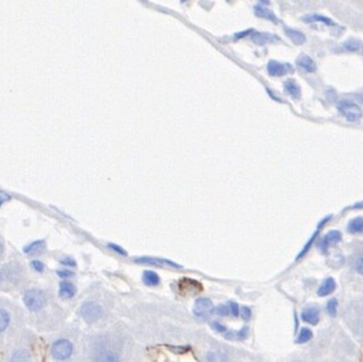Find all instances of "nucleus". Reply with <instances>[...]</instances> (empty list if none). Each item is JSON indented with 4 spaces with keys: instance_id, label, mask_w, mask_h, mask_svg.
<instances>
[{
    "instance_id": "obj_24",
    "label": "nucleus",
    "mask_w": 363,
    "mask_h": 362,
    "mask_svg": "<svg viewBox=\"0 0 363 362\" xmlns=\"http://www.w3.org/2000/svg\"><path fill=\"white\" fill-rule=\"evenodd\" d=\"M30 360V355L27 351L24 350H17L12 356V361H28Z\"/></svg>"
},
{
    "instance_id": "obj_34",
    "label": "nucleus",
    "mask_w": 363,
    "mask_h": 362,
    "mask_svg": "<svg viewBox=\"0 0 363 362\" xmlns=\"http://www.w3.org/2000/svg\"><path fill=\"white\" fill-rule=\"evenodd\" d=\"M60 262H61L62 265H65V266H68V267L76 266V261L73 258H71V257H65V258H62Z\"/></svg>"
},
{
    "instance_id": "obj_30",
    "label": "nucleus",
    "mask_w": 363,
    "mask_h": 362,
    "mask_svg": "<svg viewBox=\"0 0 363 362\" xmlns=\"http://www.w3.org/2000/svg\"><path fill=\"white\" fill-rule=\"evenodd\" d=\"M354 267H356V271L363 276V253L356 260V262H354Z\"/></svg>"
},
{
    "instance_id": "obj_42",
    "label": "nucleus",
    "mask_w": 363,
    "mask_h": 362,
    "mask_svg": "<svg viewBox=\"0 0 363 362\" xmlns=\"http://www.w3.org/2000/svg\"><path fill=\"white\" fill-rule=\"evenodd\" d=\"M260 2H262L264 4H270V0H260Z\"/></svg>"
},
{
    "instance_id": "obj_19",
    "label": "nucleus",
    "mask_w": 363,
    "mask_h": 362,
    "mask_svg": "<svg viewBox=\"0 0 363 362\" xmlns=\"http://www.w3.org/2000/svg\"><path fill=\"white\" fill-rule=\"evenodd\" d=\"M302 20L306 23H313V22H323L328 25H333V20H330L329 18L324 17V15H319V14H310V15H305L302 17Z\"/></svg>"
},
{
    "instance_id": "obj_23",
    "label": "nucleus",
    "mask_w": 363,
    "mask_h": 362,
    "mask_svg": "<svg viewBox=\"0 0 363 362\" xmlns=\"http://www.w3.org/2000/svg\"><path fill=\"white\" fill-rule=\"evenodd\" d=\"M359 47H361V43H359L357 39L351 38L348 39L347 42H344L343 43V49L344 51H349V52H354L357 51V49H359Z\"/></svg>"
},
{
    "instance_id": "obj_6",
    "label": "nucleus",
    "mask_w": 363,
    "mask_h": 362,
    "mask_svg": "<svg viewBox=\"0 0 363 362\" xmlns=\"http://www.w3.org/2000/svg\"><path fill=\"white\" fill-rule=\"evenodd\" d=\"M134 262L141 265H152V266H168L173 267V269H181V265L176 264V262L170 261L166 258H159V257H136Z\"/></svg>"
},
{
    "instance_id": "obj_8",
    "label": "nucleus",
    "mask_w": 363,
    "mask_h": 362,
    "mask_svg": "<svg viewBox=\"0 0 363 362\" xmlns=\"http://www.w3.org/2000/svg\"><path fill=\"white\" fill-rule=\"evenodd\" d=\"M267 71L271 76H283L290 71H293V67L289 64H281L277 61H270L267 65Z\"/></svg>"
},
{
    "instance_id": "obj_39",
    "label": "nucleus",
    "mask_w": 363,
    "mask_h": 362,
    "mask_svg": "<svg viewBox=\"0 0 363 362\" xmlns=\"http://www.w3.org/2000/svg\"><path fill=\"white\" fill-rule=\"evenodd\" d=\"M251 33H253V31H252V30L244 31V32L238 33V35H236V38H243L244 36H248V35H251Z\"/></svg>"
},
{
    "instance_id": "obj_32",
    "label": "nucleus",
    "mask_w": 363,
    "mask_h": 362,
    "mask_svg": "<svg viewBox=\"0 0 363 362\" xmlns=\"http://www.w3.org/2000/svg\"><path fill=\"white\" fill-rule=\"evenodd\" d=\"M56 274L59 275L60 277H62V279H68V277H72L73 276V272L72 271H68V270H57Z\"/></svg>"
},
{
    "instance_id": "obj_7",
    "label": "nucleus",
    "mask_w": 363,
    "mask_h": 362,
    "mask_svg": "<svg viewBox=\"0 0 363 362\" xmlns=\"http://www.w3.org/2000/svg\"><path fill=\"white\" fill-rule=\"evenodd\" d=\"M341 240H342V233L339 232V230H330V232H328L327 235L323 237L322 242L319 243L320 251H322L323 253H325L330 246L336 245Z\"/></svg>"
},
{
    "instance_id": "obj_1",
    "label": "nucleus",
    "mask_w": 363,
    "mask_h": 362,
    "mask_svg": "<svg viewBox=\"0 0 363 362\" xmlns=\"http://www.w3.org/2000/svg\"><path fill=\"white\" fill-rule=\"evenodd\" d=\"M23 301H24L28 311L39 312L46 305V295L39 289H30L24 293Z\"/></svg>"
},
{
    "instance_id": "obj_41",
    "label": "nucleus",
    "mask_w": 363,
    "mask_h": 362,
    "mask_svg": "<svg viewBox=\"0 0 363 362\" xmlns=\"http://www.w3.org/2000/svg\"><path fill=\"white\" fill-rule=\"evenodd\" d=\"M352 208H354V209H357V208H359V209H361V208H363V203H361V204H357V205H354V206H352Z\"/></svg>"
},
{
    "instance_id": "obj_37",
    "label": "nucleus",
    "mask_w": 363,
    "mask_h": 362,
    "mask_svg": "<svg viewBox=\"0 0 363 362\" xmlns=\"http://www.w3.org/2000/svg\"><path fill=\"white\" fill-rule=\"evenodd\" d=\"M10 195H8L7 193H4V191H0V206L3 205V204H5L7 201L10 200Z\"/></svg>"
},
{
    "instance_id": "obj_12",
    "label": "nucleus",
    "mask_w": 363,
    "mask_h": 362,
    "mask_svg": "<svg viewBox=\"0 0 363 362\" xmlns=\"http://www.w3.org/2000/svg\"><path fill=\"white\" fill-rule=\"evenodd\" d=\"M76 294V288L75 285L71 284L68 281H64L60 284L59 288V295L64 299H71L73 298Z\"/></svg>"
},
{
    "instance_id": "obj_11",
    "label": "nucleus",
    "mask_w": 363,
    "mask_h": 362,
    "mask_svg": "<svg viewBox=\"0 0 363 362\" xmlns=\"http://www.w3.org/2000/svg\"><path fill=\"white\" fill-rule=\"evenodd\" d=\"M297 65H299V67H301V69L306 72H314L315 70H317V65H315V62L313 61L312 57L306 56V55H301V56L297 59Z\"/></svg>"
},
{
    "instance_id": "obj_25",
    "label": "nucleus",
    "mask_w": 363,
    "mask_h": 362,
    "mask_svg": "<svg viewBox=\"0 0 363 362\" xmlns=\"http://www.w3.org/2000/svg\"><path fill=\"white\" fill-rule=\"evenodd\" d=\"M336 311H338V300L336 299H330L327 303V312L329 313V316L335 317Z\"/></svg>"
},
{
    "instance_id": "obj_13",
    "label": "nucleus",
    "mask_w": 363,
    "mask_h": 362,
    "mask_svg": "<svg viewBox=\"0 0 363 362\" xmlns=\"http://www.w3.org/2000/svg\"><path fill=\"white\" fill-rule=\"evenodd\" d=\"M283 88H285V91L291 96L293 99H299L300 95H301V90H300V86L297 85L295 80H288L283 84Z\"/></svg>"
},
{
    "instance_id": "obj_18",
    "label": "nucleus",
    "mask_w": 363,
    "mask_h": 362,
    "mask_svg": "<svg viewBox=\"0 0 363 362\" xmlns=\"http://www.w3.org/2000/svg\"><path fill=\"white\" fill-rule=\"evenodd\" d=\"M285 32H286V35H288L289 38H290L291 41L294 42V43H296V44H302L305 41H306V38H305V36L302 35L301 32H299V31L291 30V28H286Z\"/></svg>"
},
{
    "instance_id": "obj_29",
    "label": "nucleus",
    "mask_w": 363,
    "mask_h": 362,
    "mask_svg": "<svg viewBox=\"0 0 363 362\" xmlns=\"http://www.w3.org/2000/svg\"><path fill=\"white\" fill-rule=\"evenodd\" d=\"M215 312H217L219 316H228V314L230 313L229 312V305H224V304H220V305H218V308L215 309Z\"/></svg>"
},
{
    "instance_id": "obj_20",
    "label": "nucleus",
    "mask_w": 363,
    "mask_h": 362,
    "mask_svg": "<svg viewBox=\"0 0 363 362\" xmlns=\"http://www.w3.org/2000/svg\"><path fill=\"white\" fill-rule=\"evenodd\" d=\"M252 39H253V42L256 44L262 46V44L267 43V42L273 41V39H275V36L268 35V33H253V35H252Z\"/></svg>"
},
{
    "instance_id": "obj_17",
    "label": "nucleus",
    "mask_w": 363,
    "mask_h": 362,
    "mask_svg": "<svg viewBox=\"0 0 363 362\" xmlns=\"http://www.w3.org/2000/svg\"><path fill=\"white\" fill-rule=\"evenodd\" d=\"M348 232L352 235H362L363 233V217L353 218L348 223Z\"/></svg>"
},
{
    "instance_id": "obj_3",
    "label": "nucleus",
    "mask_w": 363,
    "mask_h": 362,
    "mask_svg": "<svg viewBox=\"0 0 363 362\" xmlns=\"http://www.w3.org/2000/svg\"><path fill=\"white\" fill-rule=\"evenodd\" d=\"M194 316L196 318L202 319V321H206L210 317L213 316V313L215 312L214 309V304L210 300L209 298H199L195 300V304H194Z\"/></svg>"
},
{
    "instance_id": "obj_4",
    "label": "nucleus",
    "mask_w": 363,
    "mask_h": 362,
    "mask_svg": "<svg viewBox=\"0 0 363 362\" xmlns=\"http://www.w3.org/2000/svg\"><path fill=\"white\" fill-rule=\"evenodd\" d=\"M80 314L83 319L88 323H95L102 317V308L94 301H88L80 309Z\"/></svg>"
},
{
    "instance_id": "obj_9",
    "label": "nucleus",
    "mask_w": 363,
    "mask_h": 362,
    "mask_svg": "<svg viewBox=\"0 0 363 362\" xmlns=\"http://www.w3.org/2000/svg\"><path fill=\"white\" fill-rule=\"evenodd\" d=\"M301 319L305 323L315 326L319 322V309L317 306H309V308L304 309L301 313Z\"/></svg>"
},
{
    "instance_id": "obj_27",
    "label": "nucleus",
    "mask_w": 363,
    "mask_h": 362,
    "mask_svg": "<svg viewBox=\"0 0 363 362\" xmlns=\"http://www.w3.org/2000/svg\"><path fill=\"white\" fill-rule=\"evenodd\" d=\"M108 247H109L112 251H114V252H117L118 254H120V256H128L127 251H125L124 248L120 247V246L115 245V243H108Z\"/></svg>"
},
{
    "instance_id": "obj_36",
    "label": "nucleus",
    "mask_w": 363,
    "mask_h": 362,
    "mask_svg": "<svg viewBox=\"0 0 363 362\" xmlns=\"http://www.w3.org/2000/svg\"><path fill=\"white\" fill-rule=\"evenodd\" d=\"M236 334L238 335V340H244V338H246L247 335H248V328H247V327L242 328V329L239 330V332H237Z\"/></svg>"
},
{
    "instance_id": "obj_33",
    "label": "nucleus",
    "mask_w": 363,
    "mask_h": 362,
    "mask_svg": "<svg viewBox=\"0 0 363 362\" xmlns=\"http://www.w3.org/2000/svg\"><path fill=\"white\" fill-rule=\"evenodd\" d=\"M229 312H230V314L233 317H238L239 316V306H238V304L237 303H234V301H231V303H229Z\"/></svg>"
},
{
    "instance_id": "obj_22",
    "label": "nucleus",
    "mask_w": 363,
    "mask_h": 362,
    "mask_svg": "<svg viewBox=\"0 0 363 362\" xmlns=\"http://www.w3.org/2000/svg\"><path fill=\"white\" fill-rule=\"evenodd\" d=\"M312 338H313L312 330H310L309 328H302V329L300 330L299 334H297L296 343H306V342H309Z\"/></svg>"
},
{
    "instance_id": "obj_16",
    "label": "nucleus",
    "mask_w": 363,
    "mask_h": 362,
    "mask_svg": "<svg viewBox=\"0 0 363 362\" xmlns=\"http://www.w3.org/2000/svg\"><path fill=\"white\" fill-rule=\"evenodd\" d=\"M254 13H256L257 17L264 18V19H267V20H271V22H273V23H277V18H276V15L273 14L270 9H267L266 7H262V5H256V7H254Z\"/></svg>"
},
{
    "instance_id": "obj_38",
    "label": "nucleus",
    "mask_w": 363,
    "mask_h": 362,
    "mask_svg": "<svg viewBox=\"0 0 363 362\" xmlns=\"http://www.w3.org/2000/svg\"><path fill=\"white\" fill-rule=\"evenodd\" d=\"M331 219V216H328V217H325L324 218V219H323L322 220V222H320L319 223V225H318V229H322V228L323 227H324V225H325V223H327V222H329V220Z\"/></svg>"
},
{
    "instance_id": "obj_43",
    "label": "nucleus",
    "mask_w": 363,
    "mask_h": 362,
    "mask_svg": "<svg viewBox=\"0 0 363 362\" xmlns=\"http://www.w3.org/2000/svg\"><path fill=\"white\" fill-rule=\"evenodd\" d=\"M361 99H362V100H363V95H361Z\"/></svg>"
},
{
    "instance_id": "obj_31",
    "label": "nucleus",
    "mask_w": 363,
    "mask_h": 362,
    "mask_svg": "<svg viewBox=\"0 0 363 362\" xmlns=\"http://www.w3.org/2000/svg\"><path fill=\"white\" fill-rule=\"evenodd\" d=\"M241 316L244 321H248L252 316V311L248 308V306H243V308L241 309Z\"/></svg>"
},
{
    "instance_id": "obj_26",
    "label": "nucleus",
    "mask_w": 363,
    "mask_h": 362,
    "mask_svg": "<svg viewBox=\"0 0 363 362\" xmlns=\"http://www.w3.org/2000/svg\"><path fill=\"white\" fill-rule=\"evenodd\" d=\"M318 230H320V229H318ZM318 230H317V232H315V233H314V235H313V236H312V238H310V240H309V241H307V243H306V245H305V247H304V248H302V250H301V252H300V253H299V256H297V257H296V260L301 258V257H302V256H304V254H305V253H306V252H307V251H309V250H310V247H312L313 242H314V241H315V238H317V235H318Z\"/></svg>"
},
{
    "instance_id": "obj_21",
    "label": "nucleus",
    "mask_w": 363,
    "mask_h": 362,
    "mask_svg": "<svg viewBox=\"0 0 363 362\" xmlns=\"http://www.w3.org/2000/svg\"><path fill=\"white\" fill-rule=\"evenodd\" d=\"M10 324V314L5 309H0V333L4 332Z\"/></svg>"
},
{
    "instance_id": "obj_2",
    "label": "nucleus",
    "mask_w": 363,
    "mask_h": 362,
    "mask_svg": "<svg viewBox=\"0 0 363 362\" xmlns=\"http://www.w3.org/2000/svg\"><path fill=\"white\" fill-rule=\"evenodd\" d=\"M73 353V346L70 341L59 340L52 345L51 356L57 361H64L70 358Z\"/></svg>"
},
{
    "instance_id": "obj_35",
    "label": "nucleus",
    "mask_w": 363,
    "mask_h": 362,
    "mask_svg": "<svg viewBox=\"0 0 363 362\" xmlns=\"http://www.w3.org/2000/svg\"><path fill=\"white\" fill-rule=\"evenodd\" d=\"M212 327H213V329H215L217 332H219V333L227 332V328H225V326H223V324L218 323V322H214V323L212 324Z\"/></svg>"
},
{
    "instance_id": "obj_40",
    "label": "nucleus",
    "mask_w": 363,
    "mask_h": 362,
    "mask_svg": "<svg viewBox=\"0 0 363 362\" xmlns=\"http://www.w3.org/2000/svg\"><path fill=\"white\" fill-rule=\"evenodd\" d=\"M3 254H4V245H3V242L0 241V257H2Z\"/></svg>"
},
{
    "instance_id": "obj_5",
    "label": "nucleus",
    "mask_w": 363,
    "mask_h": 362,
    "mask_svg": "<svg viewBox=\"0 0 363 362\" xmlns=\"http://www.w3.org/2000/svg\"><path fill=\"white\" fill-rule=\"evenodd\" d=\"M339 112L342 113V115H344L347 120L349 122H358L362 118V110L357 104L352 103V101H341L338 106Z\"/></svg>"
},
{
    "instance_id": "obj_28",
    "label": "nucleus",
    "mask_w": 363,
    "mask_h": 362,
    "mask_svg": "<svg viewBox=\"0 0 363 362\" xmlns=\"http://www.w3.org/2000/svg\"><path fill=\"white\" fill-rule=\"evenodd\" d=\"M31 267H32L36 272L44 271V264L42 261H38V260H34V261L31 262Z\"/></svg>"
},
{
    "instance_id": "obj_14",
    "label": "nucleus",
    "mask_w": 363,
    "mask_h": 362,
    "mask_svg": "<svg viewBox=\"0 0 363 362\" xmlns=\"http://www.w3.org/2000/svg\"><path fill=\"white\" fill-rule=\"evenodd\" d=\"M44 248H46V241L38 240V241H34V242L25 246V247L23 248V252L27 253V254H34V253L41 252V251H43Z\"/></svg>"
},
{
    "instance_id": "obj_10",
    "label": "nucleus",
    "mask_w": 363,
    "mask_h": 362,
    "mask_svg": "<svg viewBox=\"0 0 363 362\" xmlns=\"http://www.w3.org/2000/svg\"><path fill=\"white\" fill-rule=\"evenodd\" d=\"M335 288H336L335 280H334L333 277H327V279L322 282L319 289H318V295L319 296L329 295V294H331L334 290H335Z\"/></svg>"
},
{
    "instance_id": "obj_15",
    "label": "nucleus",
    "mask_w": 363,
    "mask_h": 362,
    "mask_svg": "<svg viewBox=\"0 0 363 362\" xmlns=\"http://www.w3.org/2000/svg\"><path fill=\"white\" fill-rule=\"evenodd\" d=\"M142 280L147 287H157L160 284V276L157 272L151 271V270H146L142 275Z\"/></svg>"
}]
</instances>
